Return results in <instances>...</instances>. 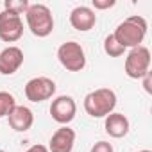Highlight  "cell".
I'll list each match as a JSON object with an SVG mask.
<instances>
[{
    "label": "cell",
    "instance_id": "obj_1",
    "mask_svg": "<svg viewBox=\"0 0 152 152\" xmlns=\"http://www.w3.org/2000/svg\"><path fill=\"white\" fill-rule=\"evenodd\" d=\"M113 36L124 48H136L143 43L147 36V22L143 16L132 15L116 25Z\"/></svg>",
    "mask_w": 152,
    "mask_h": 152
},
{
    "label": "cell",
    "instance_id": "obj_2",
    "mask_svg": "<svg viewBox=\"0 0 152 152\" xmlns=\"http://www.w3.org/2000/svg\"><path fill=\"white\" fill-rule=\"evenodd\" d=\"M116 107V93L109 88H99L84 97V111L91 118H106Z\"/></svg>",
    "mask_w": 152,
    "mask_h": 152
},
{
    "label": "cell",
    "instance_id": "obj_3",
    "mask_svg": "<svg viewBox=\"0 0 152 152\" xmlns=\"http://www.w3.org/2000/svg\"><path fill=\"white\" fill-rule=\"evenodd\" d=\"M25 20L31 32L38 38H47L54 31V16L45 4H31L25 13Z\"/></svg>",
    "mask_w": 152,
    "mask_h": 152
},
{
    "label": "cell",
    "instance_id": "obj_4",
    "mask_svg": "<svg viewBox=\"0 0 152 152\" xmlns=\"http://www.w3.org/2000/svg\"><path fill=\"white\" fill-rule=\"evenodd\" d=\"M57 59L63 68L68 72H81L86 66V54L81 43L77 41H66L57 48Z\"/></svg>",
    "mask_w": 152,
    "mask_h": 152
},
{
    "label": "cell",
    "instance_id": "obj_5",
    "mask_svg": "<svg viewBox=\"0 0 152 152\" xmlns=\"http://www.w3.org/2000/svg\"><path fill=\"white\" fill-rule=\"evenodd\" d=\"M150 72V50L143 45L131 48L125 57V73L131 79H143Z\"/></svg>",
    "mask_w": 152,
    "mask_h": 152
},
{
    "label": "cell",
    "instance_id": "obj_6",
    "mask_svg": "<svg viewBox=\"0 0 152 152\" xmlns=\"http://www.w3.org/2000/svg\"><path fill=\"white\" fill-rule=\"evenodd\" d=\"M56 93V83L48 77H34L25 84V97L31 102H43Z\"/></svg>",
    "mask_w": 152,
    "mask_h": 152
},
{
    "label": "cell",
    "instance_id": "obj_7",
    "mask_svg": "<svg viewBox=\"0 0 152 152\" xmlns=\"http://www.w3.org/2000/svg\"><path fill=\"white\" fill-rule=\"evenodd\" d=\"M23 36V22L22 16L2 11L0 13V39L6 43H15Z\"/></svg>",
    "mask_w": 152,
    "mask_h": 152
},
{
    "label": "cell",
    "instance_id": "obj_8",
    "mask_svg": "<svg viewBox=\"0 0 152 152\" xmlns=\"http://www.w3.org/2000/svg\"><path fill=\"white\" fill-rule=\"evenodd\" d=\"M50 115L57 124L66 125L75 118V115H77V104H75V100L70 95H61V97L52 100Z\"/></svg>",
    "mask_w": 152,
    "mask_h": 152
},
{
    "label": "cell",
    "instance_id": "obj_9",
    "mask_svg": "<svg viewBox=\"0 0 152 152\" xmlns=\"http://www.w3.org/2000/svg\"><path fill=\"white\" fill-rule=\"evenodd\" d=\"M23 64V50L20 47H7L0 52V73L2 75H13L20 70Z\"/></svg>",
    "mask_w": 152,
    "mask_h": 152
},
{
    "label": "cell",
    "instance_id": "obj_10",
    "mask_svg": "<svg viewBox=\"0 0 152 152\" xmlns=\"http://www.w3.org/2000/svg\"><path fill=\"white\" fill-rule=\"evenodd\" d=\"M70 23H72V27L75 31L86 32V31H91L95 27L97 15L88 6H77L75 9H72V13H70Z\"/></svg>",
    "mask_w": 152,
    "mask_h": 152
},
{
    "label": "cell",
    "instance_id": "obj_11",
    "mask_svg": "<svg viewBox=\"0 0 152 152\" xmlns=\"http://www.w3.org/2000/svg\"><path fill=\"white\" fill-rule=\"evenodd\" d=\"M73 143H75V131L63 125L52 134L47 148H48V152H72Z\"/></svg>",
    "mask_w": 152,
    "mask_h": 152
},
{
    "label": "cell",
    "instance_id": "obj_12",
    "mask_svg": "<svg viewBox=\"0 0 152 152\" xmlns=\"http://www.w3.org/2000/svg\"><path fill=\"white\" fill-rule=\"evenodd\" d=\"M7 120H9L11 129H15L16 132H25L34 124V113L27 106H16L7 116Z\"/></svg>",
    "mask_w": 152,
    "mask_h": 152
},
{
    "label": "cell",
    "instance_id": "obj_13",
    "mask_svg": "<svg viewBox=\"0 0 152 152\" xmlns=\"http://www.w3.org/2000/svg\"><path fill=\"white\" fill-rule=\"evenodd\" d=\"M104 127H106V132H107L111 138H124V136H127V132H129V120H127L125 115L113 111L111 115L106 116Z\"/></svg>",
    "mask_w": 152,
    "mask_h": 152
},
{
    "label": "cell",
    "instance_id": "obj_14",
    "mask_svg": "<svg viewBox=\"0 0 152 152\" xmlns=\"http://www.w3.org/2000/svg\"><path fill=\"white\" fill-rule=\"evenodd\" d=\"M16 107V100L9 91H0V118L9 116L11 111Z\"/></svg>",
    "mask_w": 152,
    "mask_h": 152
},
{
    "label": "cell",
    "instance_id": "obj_15",
    "mask_svg": "<svg viewBox=\"0 0 152 152\" xmlns=\"http://www.w3.org/2000/svg\"><path fill=\"white\" fill-rule=\"evenodd\" d=\"M104 52H106L109 57H120V56H124L125 48L115 39L113 34H109V36H106V39H104Z\"/></svg>",
    "mask_w": 152,
    "mask_h": 152
},
{
    "label": "cell",
    "instance_id": "obj_16",
    "mask_svg": "<svg viewBox=\"0 0 152 152\" xmlns=\"http://www.w3.org/2000/svg\"><path fill=\"white\" fill-rule=\"evenodd\" d=\"M29 6L31 4L27 2V0H6V2H4V11L20 16V15H25L27 13Z\"/></svg>",
    "mask_w": 152,
    "mask_h": 152
},
{
    "label": "cell",
    "instance_id": "obj_17",
    "mask_svg": "<svg viewBox=\"0 0 152 152\" xmlns=\"http://www.w3.org/2000/svg\"><path fill=\"white\" fill-rule=\"evenodd\" d=\"M90 152H115V150H113V145L109 141H97Z\"/></svg>",
    "mask_w": 152,
    "mask_h": 152
},
{
    "label": "cell",
    "instance_id": "obj_18",
    "mask_svg": "<svg viewBox=\"0 0 152 152\" xmlns=\"http://www.w3.org/2000/svg\"><path fill=\"white\" fill-rule=\"evenodd\" d=\"M116 2H115V0H93V2H91V6L95 7V9H109V7H113Z\"/></svg>",
    "mask_w": 152,
    "mask_h": 152
},
{
    "label": "cell",
    "instance_id": "obj_19",
    "mask_svg": "<svg viewBox=\"0 0 152 152\" xmlns=\"http://www.w3.org/2000/svg\"><path fill=\"white\" fill-rule=\"evenodd\" d=\"M141 81H143V88H145V91H147V93H152V75H150V72L145 75Z\"/></svg>",
    "mask_w": 152,
    "mask_h": 152
},
{
    "label": "cell",
    "instance_id": "obj_20",
    "mask_svg": "<svg viewBox=\"0 0 152 152\" xmlns=\"http://www.w3.org/2000/svg\"><path fill=\"white\" fill-rule=\"evenodd\" d=\"M25 152H48V148H47L45 145H32V147H29Z\"/></svg>",
    "mask_w": 152,
    "mask_h": 152
},
{
    "label": "cell",
    "instance_id": "obj_21",
    "mask_svg": "<svg viewBox=\"0 0 152 152\" xmlns=\"http://www.w3.org/2000/svg\"><path fill=\"white\" fill-rule=\"evenodd\" d=\"M138 152H152V150H148V148H143V150H138Z\"/></svg>",
    "mask_w": 152,
    "mask_h": 152
}]
</instances>
